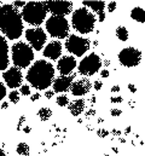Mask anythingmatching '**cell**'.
Wrapping results in <instances>:
<instances>
[{
	"label": "cell",
	"instance_id": "obj_3",
	"mask_svg": "<svg viewBox=\"0 0 145 156\" xmlns=\"http://www.w3.org/2000/svg\"><path fill=\"white\" fill-rule=\"evenodd\" d=\"M96 21V15L83 6L76 9L72 15V29L76 30L79 34H90L94 29Z\"/></svg>",
	"mask_w": 145,
	"mask_h": 156
},
{
	"label": "cell",
	"instance_id": "obj_14",
	"mask_svg": "<svg viewBox=\"0 0 145 156\" xmlns=\"http://www.w3.org/2000/svg\"><path fill=\"white\" fill-rule=\"evenodd\" d=\"M91 90H92V82L88 79H79L76 81H72V86L69 88L72 96L76 97L86 96L87 93H90Z\"/></svg>",
	"mask_w": 145,
	"mask_h": 156
},
{
	"label": "cell",
	"instance_id": "obj_6",
	"mask_svg": "<svg viewBox=\"0 0 145 156\" xmlns=\"http://www.w3.org/2000/svg\"><path fill=\"white\" fill-rule=\"evenodd\" d=\"M46 30L47 33L56 39H65L69 37L70 26L65 17L61 16H51L46 21Z\"/></svg>",
	"mask_w": 145,
	"mask_h": 156
},
{
	"label": "cell",
	"instance_id": "obj_36",
	"mask_svg": "<svg viewBox=\"0 0 145 156\" xmlns=\"http://www.w3.org/2000/svg\"><path fill=\"white\" fill-rule=\"evenodd\" d=\"M53 96H55V92H53L52 90H46V91H45V97H46L47 99H52Z\"/></svg>",
	"mask_w": 145,
	"mask_h": 156
},
{
	"label": "cell",
	"instance_id": "obj_47",
	"mask_svg": "<svg viewBox=\"0 0 145 156\" xmlns=\"http://www.w3.org/2000/svg\"><path fill=\"white\" fill-rule=\"evenodd\" d=\"M131 131H132V128H131V126H128V127H126V129H125V134H129V133H131Z\"/></svg>",
	"mask_w": 145,
	"mask_h": 156
},
{
	"label": "cell",
	"instance_id": "obj_20",
	"mask_svg": "<svg viewBox=\"0 0 145 156\" xmlns=\"http://www.w3.org/2000/svg\"><path fill=\"white\" fill-rule=\"evenodd\" d=\"M131 17L138 22V23H144L145 22V12H144V9L140 7V6H136L132 11H131Z\"/></svg>",
	"mask_w": 145,
	"mask_h": 156
},
{
	"label": "cell",
	"instance_id": "obj_11",
	"mask_svg": "<svg viewBox=\"0 0 145 156\" xmlns=\"http://www.w3.org/2000/svg\"><path fill=\"white\" fill-rule=\"evenodd\" d=\"M47 7V12H51L52 16H61L65 17L72 10V2L67 0H48L45 1Z\"/></svg>",
	"mask_w": 145,
	"mask_h": 156
},
{
	"label": "cell",
	"instance_id": "obj_51",
	"mask_svg": "<svg viewBox=\"0 0 145 156\" xmlns=\"http://www.w3.org/2000/svg\"><path fill=\"white\" fill-rule=\"evenodd\" d=\"M87 131H90V132H91V131H93V127H92V125H90V123L87 125Z\"/></svg>",
	"mask_w": 145,
	"mask_h": 156
},
{
	"label": "cell",
	"instance_id": "obj_56",
	"mask_svg": "<svg viewBox=\"0 0 145 156\" xmlns=\"http://www.w3.org/2000/svg\"><path fill=\"white\" fill-rule=\"evenodd\" d=\"M104 156H110L109 154H104Z\"/></svg>",
	"mask_w": 145,
	"mask_h": 156
},
{
	"label": "cell",
	"instance_id": "obj_31",
	"mask_svg": "<svg viewBox=\"0 0 145 156\" xmlns=\"http://www.w3.org/2000/svg\"><path fill=\"white\" fill-rule=\"evenodd\" d=\"M93 87H94L96 91H101L102 87H103V82H102V80H96L94 83H93Z\"/></svg>",
	"mask_w": 145,
	"mask_h": 156
},
{
	"label": "cell",
	"instance_id": "obj_50",
	"mask_svg": "<svg viewBox=\"0 0 145 156\" xmlns=\"http://www.w3.org/2000/svg\"><path fill=\"white\" fill-rule=\"evenodd\" d=\"M97 122H98V123H103V122H104V119H103V117H98Z\"/></svg>",
	"mask_w": 145,
	"mask_h": 156
},
{
	"label": "cell",
	"instance_id": "obj_18",
	"mask_svg": "<svg viewBox=\"0 0 145 156\" xmlns=\"http://www.w3.org/2000/svg\"><path fill=\"white\" fill-rule=\"evenodd\" d=\"M86 108V102L83 98H79V99H75L72 102H69L68 104V110L69 113L72 114V116H79L83 113Z\"/></svg>",
	"mask_w": 145,
	"mask_h": 156
},
{
	"label": "cell",
	"instance_id": "obj_43",
	"mask_svg": "<svg viewBox=\"0 0 145 156\" xmlns=\"http://www.w3.org/2000/svg\"><path fill=\"white\" fill-rule=\"evenodd\" d=\"M22 131H23L24 133H30L32 127H30V126H24V127H22Z\"/></svg>",
	"mask_w": 145,
	"mask_h": 156
},
{
	"label": "cell",
	"instance_id": "obj_10",
	"mask_svg": "<svg viewBox=\"0 0 145 156\" xmlns=\"http://www.w3.org/2000/svg\"><path fill=\"white\" fill-rule=\"evenodd\" d=\"M26 39L28 41V45L33 48V51H41L47 41V35L42 28L34 27L26 30Z\"/></svg>",
	"mask_w": 145,
	"mask_h": 156
},
{
	"label": "cell",
	"instance_id": "obj_23",
	"mask_svg": "<svg viewBox=\"0 0 145 156\" xmlns=\"http://www.w3.org/2000/svg\"><path fill=\"white\" fill-rule=\"evenodd\" d=\"M116 37H117V39L121 40V41H127L128 37H129L127 28L123 27V26H118L116 28Z\"/></svg>",
	"mask_w": 145,
	"mask_h": 156
},
{
	"label": "cell",
	"instance_id": "obj_12",
	"mask_svg": "<svg viewBox=\"0 0 145 156\" xmlns=\"http://www.w3.org/2000/svg\"><path fill=\"white\" fill-rule=\"evenodd\" d=\"M2 79L9 88L15 90V88H18L22 86L23 74H22L21 69H18L16 67H11V68H7V70L2 72Z\"/></svg>",
	"mask_w": 145,
	"mask_h": 156
},
{
	"label": "cell",
	"instance_id": "obj_35",
	"mask_svg": "<svg viewBox=\"0 0 145 156\" xmlns=\"http://www.w3.org/2000/svg\"><path fill=\"white\" fill-rule=\"evenodd\" d=\"M24 5H26V1H15V2L12 4V6H13V7H16L17 10H18L19 7H22V9H23V7H24Z\"/></svg>",
	"mask_w": 145,
	"mask_h": 156
},
{
	"label": "cell",
	"instance_id": "obj_8",
	"mask_svg": "<svg viewBox=\"0 0 145 156\" xmlns=\"http://www.w3.org/2000/svg\"><path fill=\"white\" fill-rule=\"evenodd\" d=\"M65 50L76 57H82L91 47V41L90 39L82 38L80 35L72 34L65 40Z\"/></svg>",
	"mask_w": 145,
	"mask_h": 156
},
{
	"label": "cell",
	"instance_id": "obj_4",
	"mask_svg": "<svg viewBox=\"0 0 145 156\" xmlns=\"http://www.w3.org/2000/svg\"><path fill=\"white\" fill-rule=\"evenodd\" d=\"M22 21L27 22L30 26L39 27L44 23L47 16V7L45 1H29L26 2L24 7L19 12Z\"/></svg>",
	"mask_w": 145,
	"mask_h": 156
},
{
	"label": "cell",
	"instance_id": "obj_41",
	"mask_svg": "<svg viewBox=\"0 0 145 156\" xmlns=\"http://www.w3.org/2000/svg\"><path fill=\"white\" fill-rule=\"evenodd\" d=\"M98 21H99L101 23L105 21V12H102V13H99V15H98Z\"/></svg>",
	"mask_w": 145,
	"mask_h": 156
},
{
	"label": "cell",
	"instance_id": "obj_29",
	"mask_svg": "<svg viewBox=\"0 0 145 156\" xmlns=\"http://www.w3.org/2000/svg\"><path fill=\"white\" fill-rule=\"evenodd\" d=\"M110 114H111V116L118 117V116H121L122 110H121V109H118V108H112V109L110 110Z\"/></svg>",
	"mask_w": 145,
	"mask_h": 156
},
{
	"label": "cell",
	"instance_id": "obj_57",
	"mask_svg": "<svg viewBox=\"0 0 145 156\" xmlns=\"http://www.w3.org/2000/svg\"><path fill=\"white\" fill-rule=\"evenodd\" d=\"M0 115H1V109H0Z\"/></svg>",
	"mask_w": 145,
	"mask_h": 156
},
{
	"label": "cell",
	"instance_id": "obj_1",
	"mask_svg": "<svg viewBox=\"0 0 145 156\" xmlns=\"http://www.w3.org/2000/svg\"><path fill=\"white\" fill-rule=\"evenodd\" d=\"M0 30L9 40H17L23 34V21L12 4L0 5Z\"/></svg>",
	"mask_w": 145,
	"mask_h": 156
},
{
	"label": "cell",
	"instance_id": "obj_34",
	"mask_svg": "<svg viewBox=\"0 0 145 156\" xmlns=\"http://www.w3.org/2000/svg\"><path fill=\"white\" fill-rule=\"evenodd\" d=\"M110 101H111V103L117 104V103H122L123 98H122L121 96H115V97H111V98H110Z\"/></svg>",
	"mask_w": 145,
	"mask_h": 156
},
{
	"label": "cell",
	"instance_id": "obj_2",
	"mask_svg": "<svg viewBox=\"0 0 145 156\" xmlns=\"http://www.w3.org/2000/svg\"><path fill=\"white\" fill-rule=\"evenodd\" d=\"M55 74L56 70L51 62L46 59H39L29 67L26 79L30 86L41 91L48 88L52 85Z\"/></svg>",
	"mask_w": 145,
	"mask_h": 156
},
{
	"label": "cell",
	"instance_id": "obj_38",
	"mask_svg": "<svg viewBox=\"0 0 145 156\" xmlns=\"http://www.w3.org/2000/svg\"><path fill=\"white\" fill-rule=\"evenodd\" d=\"M111 134H112L114 137H121V131H120L118 128H112V129H111Z\"/></svg>",
	"mask_w": 145,
	"mask_h": 156
},
{
	"label": "cell",
	"instance_id": "obj_40",
	"mask_svg": "<svg viewBox=\"0 0 145 156\" xmlns=\"http://www.w3.org/2000/svg\"><path fill=\"white\" fill-rule=\"evenodd\" d=\"M121 91V87L118 86V85H114L112 87H111V92H114V93H117V92H120Z\"/></svg>",
	"mask_w": 145,
	"mask_h": 156
},
{
	"label": "cell",
	"instance_id": "obj_9",
	"mask_svg": "<svg viewBox=\"0 0 145 156\" xmlns=\"http://www.w3.org/2000/svg\"><path fill=\"white\" fill-rule=\"evenodd\" d=\"M118 63L126 68H133L140 64L142 61V51L136 47H125L117 55Z\"/></svg>",
	"mask_w": 145,
	"mask_h": 156
},
{
	"label": "cell",
	"instance_id": "obj_53",
	"mask_svg": "<svg viewBox=\"0 0 145 156\" xmlns=\"http://www.w3.org/2000/svg\"><path fill=\"white\" fill-rule=\"evenodd\" d=\"M128 104H129V105H131L132 108H134V105H136V103H134L133 101H129V102H128Z\"/></svg>",
	"mask_w": 145,
	"mask_h": 156
},
{
	"label": "cell",
	"instance_id": "obj_45",
	"mask_svg": "<svg viewBox=\"0 0 145 156\" xmlns=\"http://www.w3.org/2000/svg\"><path fill=\"white\" fill-rule=\"evenodd\" d=\"M7 108H9V103H7V102H4V103L1 104V107H0V109H4V110L7 109Z\"/></svg>",
	"mask_w": 145,
	"mask_h": 156
},
{
	"label": "cell",
	"instance_id": "obj_17",
	"mask_svg": "<svg viewBox=\"0 0 145 156\" xmlns=\"http://www.w3.org/2000/svg\"><path fill=\"white\" fill-rule=\"evenodd\" d=\"M10 64V47L7 40L0 35V72H5Z\"/></svg>",
	"mask_w": 145,
	"mask_h": 156
},
{
	"label": "cell",
	"instance_id": "obj_49",
	"mask_svg": "<svg viewBox=\"0 0 145 156\" xmlns=\"http://www.w3.org/2000/svg\"><path fill=\"white\" fill-rule=\"evenodd\" d=\"M118 142H120V143H122V144H123V143H126V139H125V138H123V137H120V138H118Z\"/></svg>",
	"mask_w": 145,
	"mask_h": 156
},
{
	"label": "cell",
	"instance_id": "obj_27",
	"mask_svg": "<svg viewBox=\"0 0 145 156\" xmlns=\"http://www.w3.org/2000/svg\"><path fill=\"white\" fill-rule=\"evenodd\" d=\"M7 94V91H6V87H5V83L1 81L0 79V102L5 98V96Z\"/></svg>",
	"mask_w": 145,
	"mask_h": 156
},
{
	"label": "cell",
	"instance_id": "obj_22",
	"mask_svg": "<svg viewBox=\"0 0 145 156\" xmlns=\"http://www.w3.org/2000/svg\"><path fill=\"white\" fill-rule=\"evenodd\" d=\"M16 151H17L18 155H21V156L30 155V148H29V145H28L27 143H24V142L18 143V145H17V148H16Z\"/></svg>",
	"mask_w": 145,
	"mask_h": 156
},
{
	"label": "cell",
	"instance_id": "obj_55",
	"mask_svg": "<svg viewBox=\"0 0 145 156\" xmlns=\"http://www.w3.org/2000/svg\"><path fill=\"white\" fill-rule=\"evenodd\" d=\"M77 123H82V119H79L77 120Z\"/></svg>",
	"mask_w": 145,
	"mask_h": 156
},
{
	"label": "cell",
	"instance_id": "obj_15",
	"mask_svg": "<svg viewBox=\"0 0 145 156\" xmlns=\"http://www.w3.org/2000/svg\"><path fill=\"white\" fill-rule=\"evenodd\" d=\"M62 50H63V45L61 41L58 40H52L51 42H48L42 51V55L45 58L47 59H52L56 61L62 56Z\"/></svg>",
	"mask_w": 145,
	"mask_h": 156
},
{
	"label": "cell",
	"instance_id": "obj_13",
	"mask_svg": "<svg viewBox=\"0 0 145 156\" xmlns=\"http://www.w3.org/2000/svg\"><path fill=\"white\" fill-rule=\"evenodd\" d=\"M77 62L74 56H63L58 59L57 63V70L62 76H67L72 74V70L76 68Z\"/></svg>",
	"mask_w": 145,
	"mask_h": 156
},
{
	"label": "cell",
	"instance_id": "obj_32",
	"mask_svg": "<svg viewBox=\"0 0 145 156\" xmlns=\"http://www.w3.org/2000/svg\"><path fill=\"white\" fill-rule=\"evenodd\" d=\"M24 122H26V116L22 115V116L19 117L18 123H17V131H22V127H23V123H24Z\"/></svg>",
	"mask_w": 145,
	"mask_h": 156
},
{
	"label": "cell",
	"instance_id": "obj_25",
	"mask_svg": "<svg viewBox=\"0 0 145 156\" xmlns=\"http://www.w3.org/2000/svg\"><path fill=\"white\" fill-rule=\"evenodd\" d=\"M9 99H10L11 103L17 104V103L19 102V99H21V94H19V92L16 91V90H12V91L9 93Z\"/></svg>",
	"mask_w": 145,
	"mask_h": 156
},
{
	"label": "cell",
	"instance_id": "obj_26",
	"mask_svg": "<svg viewBox=\"0 0 145 156\" xmlns=\"http://www.w3.org/2000/svg\"><path fill=\"white\" fill-rule=\"evenodd\" d=\"M19 94H22V96H30V86L29 85H22L19 87Z\"/></svg>",
	"mask_w": 145,
	"mask_h": 156
},
{
	"label": "cell",
	"instance_id": "obj_19",
	"mask_svg": "<svg viewBox=\"0 0 145 156\" xmlns=\"http://www.w3.org/2000/svg\"><path fill=\"white\" fill-rule=\"evenodd\" d=\"M82 5H83V7L88 9L90 11L91 10L94 11L97 15L104 12V9L107 6L105 1H82Z\"/></svg>",
	"mask_w": 145,
	"mask_h": 156
},
{
	"label": "cell",
	"instance_id": "obj_33",
	"mask_svg": "<svg viewBox=\"0 0 145 156\" xmlns=\"http://www.w3.org/2000/svg\"><path fill=\"white\" fill-rule=\"evenodd\" d=\"M96 113H97V112H96V109H93V108H91V109H90L88 112H86V114H85V116H86V119H87V120H90L91 117H92V116H94V115H96Z\"/></svg>",
	"mask_w": 145,
	"mask_h": 156
},
{
	"label": "cell",
	"instance_id": "obj_24",
	"mask_svg": "<svg viewBox=\"0 0 145 156\" xmlns=\"http://www.w3.org/2000/svg\"><path fill=\"white\" fill-rule=\"evenodd\" d=\"M56 103L57 105L59 107H67L69 104V98L67 94H59L57 98H56Z\"/></svg>",
	"mask_w": 145,
	"mask_h": 156
},
{
	"label": "cell",
	"instance_id": "obj_48",
	"mask_svg": "<svg viewBox=\"0 0 145 156\" xmlns=\"http://www.w3.org/2000/svg\"><path fill=\"white\" fill-rule=\"evenodd\" d=\"M0 156H7L6 151H5L4 149H0Z\"/></svg>",
	"mask_w": 145,
	"mask_h": 156
},
{
	"label": "cell",
	"instance_id": "obj_42",
	"mask_svg": "<svg viewBox=\"0 0 145 156\" xmlns=\"http://www.w3.org/2000/svg\"><path fill=\"white\" fill-rule=\"evenodd\" d=\"M128 90H129L132 93H136V92H137V87H136V85H133V83H129V85H128Z\"/></svg>",
	"mask_w": 145,
	"mask_h": 156
},
{
	"label": "cell",
	"instance_id": "obj_5",
	"mask_svg": "<svg viewBox=\"0 0 145 156\" xmlns=\"http://www.w3.org/2000/svg\"><path fill=\"white\" fill-rule=\"evenodd\" d=\"M11 61L13 63V67L18 69L28 68L32 62L34 61V51L33 48L24 41L15 42L11 46Z\"/></svg>",
	"mask_w": 145,
	"mask_h": 156
},
{
	"label": "cell",
	"instance_id": "obj_54",
	"mask_svg": "<svg viewBox=\"0 0 145 156\" xmlns=\"http://www.w3.org/2000/svg\"><path fill=\"white\" fill-rule=\"evenodd\" d=\"M98 44H99V42H98L97 40H94V41H93V46H98Z\"/></svg>",
	"mask_w": 145,
	"mask_h": 156
},
{
	"label": "cell",
	"instance_id": "obj_7",
	"mask_svg": "<svg viewBox=\"0 0 145 156\" xmlns=\"http://www.w3.org/2000/svg\"><path fill=\"white\" fill-rule=\"evenodd\" d=\"M101 68H102L101 57L97 53L92 52L81 59V62L79 63L77 70H79V74L82 76H92L97 74L101 70Z\"/></svg>",
	"mask_w": 145,
	"mask_h": 156
},
{
	"label": "cell",
	"instance_id": "obj_39",
	"mask_svg": "<svg viewBox=\"0 0 145 156\" xmlns=\"http://www.w3.org/2000/svg\"><path fill=\"white\" fill-rule=\"evenodd\" d=\"M109 75H110V72L108 69H102L101 70V76L102 78H109Z\"/></svg>",
	"mask_w": 145,
	"mask_h": 156
},
{
	"label": "cell",
	"instance_id": "obj_44",
	"mask_svg": "<svg viewBox=\"0 0 145 156\" xmlns=\"http://www.w3.org/2000/svg\"><path fill=\"white\" fill-rule=\"evenodd\" d=\"M90 102H91V104H96V102H97V97H96L94 94H92V96L90 97Z\"/></svg>",
	"mask_w": 145,
	"mask_h": 156
},
{
	"label": "cell",
	"instance_id": "obj_21",
	"mask_svg": "<svg viewBox=\"0 0 145 156\" xmlns=\"http://www.w3.org/2000/svg\"><path fill=\"white\" fill-rule=\"evenodd\" d=\"M53 115V112L51 108H40L37 112V116L40 119V121H48Z\"/></svg>",
	"mask_w": 145,
	"mask_h": 156
},
{
	"label": "cell",
	"instance_id": "obj_37",
	"mask_svg": "<svg viewBox=\"0 0 145 156\" xmlns=\"http://www.w3.org/2000/svg\"><path fill=\"white\" fill-rule=\"evenodd\" d=\"M40 98H41V94H40L39 92H36V93L30 96V101H32V102H36V101H39Z\"/></svg>",
	"mask_w": 145,
	"mask_h": 156
},
{
	"label": "cell",
	"instance_id": "obj_52",
	"mask_svg": "<svg viewBox=\"0 0 145 156\" xmlns=\"http://www.w3.org/2000/svg\"><path fill=\"white\" fill-rule=\"evenodd\" d=\"M111 149H112V151H114L115 154H117V153H118V149H117L116 147H111Z\"/></svg>",
	"mask_w": 145,
	"mask_h": 156
},
{
	"label": "cell",
	"instance_id": "obj_28",
	"mask_svg": "<svg viewBox=\"0 0 145 156\" xmlns=\"http://www.w3.org/2000/svg\"><path fill=\"white\" fill-rule=\"evenodd\" d=\"M109 134H110V132H109L108 129H105V128H99L97 131V136L99 138H107V137H109Z\"/></svg>",
	"mask_w": 145,
	"mask_h": 156
},
{
	"label": "cell",
	"instance_id": "obj_16",
	"mask_svg": "<svg viewBox=\"0 0 145 156\" xmlns=\"http://www.w3.org/2000/svg\"><path fill=\"white\" fill-rule=\"evenodd\" d=\"M76 78V74L72 73L70 75H67V76H62L59 75L58 78H55L53 79V92L56 93H63V92H67L69 91L70 86L72 83V80Z\"/></svg>",
	"mask_w": 145,
	"mask_h": 156
},
{
	"label": "cell",
	"instance_id": "obj_46",
	"mask_svg": "<svg viewBox=\"0 0 145 156\" xmlns=\"http://www.w3.org/2000/svg\"><path fill=\"white\" fill-rule=\"evenodd\" d=\"M103 64H104L105 67H109V66L111 64V62H110V59H104V61H103Z\"/></svg>",
	"mask_w": 145,
	"mask_h": 156
},
{
	"label": "cell",
	"instance_id": "obj_30",
	"mask_svg": "<svg viewBox=\"0 0 145 156\" xmlns=\"http://www.w3.org/2000/svg\"><path fill=\"white\" fill-rule=\"evenodd\" d=\"M107 7H108V11L111 13V12H114V11L116 10V7H117V2H116V1H110L108 5H107Z\"/></svg>",
	"mask_w": 145,
	"mask_h": 156
}]
</instances>
